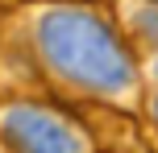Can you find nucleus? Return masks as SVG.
Listing matches in <instances>:
<instances>
[{"label":"nucleus","mask_w":158,"mask_h":153,"mask_svg":"<svg viewBox=\"0 0 158 153\" xmlns=\"http://www.w3.org/2000/svg\"><path fill=\"white\" fill-rule=\"evenodd\" d=\"M154 116H158V99H154Z\"/></svg>","instance_id":"3"},{"label":"nucleus","mask_w":158,"mask_h":153,"mask_svg":"<svg viewBox=\"0 0 158 153\" xmlns=\"http://www.w3.org/2000/svg\"><path fill=\"white\" fill-rule=\"evenodd\" d=\"M4 132L17 153H83V137L54 112L33 104H17L4 112Z\"/></svg>","instance_id":"2"},{"label":"nucleus","mask_w":158,"mask_h":153,"mask_svg":"<svg viewBox=\"0 0 158 153\" xmlns=\"http://www.w3.org/2000/svg\"><path fill=\"white\" fill-rule=\"evenodd\" d=\"M38 46L46 62L63 79L79 83L87 91H129L133 87V58L117 41V33L100 17L83 8H54L38 21Z\"/></svg>","instance_id":"1"}]
</instances>
